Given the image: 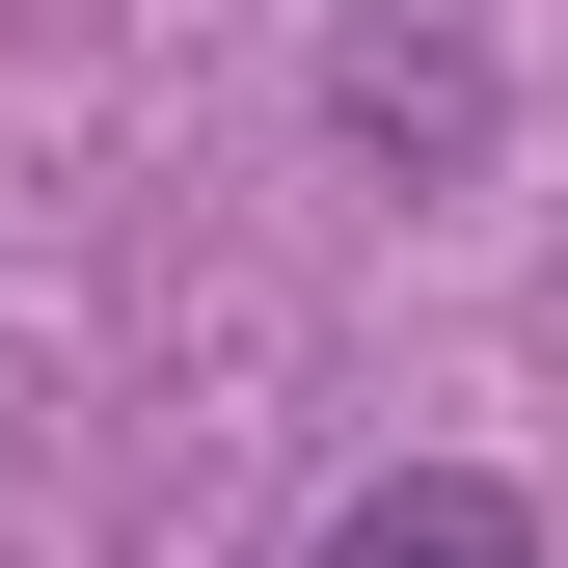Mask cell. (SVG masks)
Returning <instances> with one entry per match:
<instances>
[{"label":"cell","instance_id":"cell-1","mask_svg":"<svg viewBox=\"0 0 568 568\" xmlns=\"http://www.w3.org/2000/svg\"><path fill=\"white\" fill-rule=\"evenodd\" d=\"M325 568H541V515H515V487H352V515H325Z\"/></svg>","mask_w":568,"mask_h":568}]
</instances>
